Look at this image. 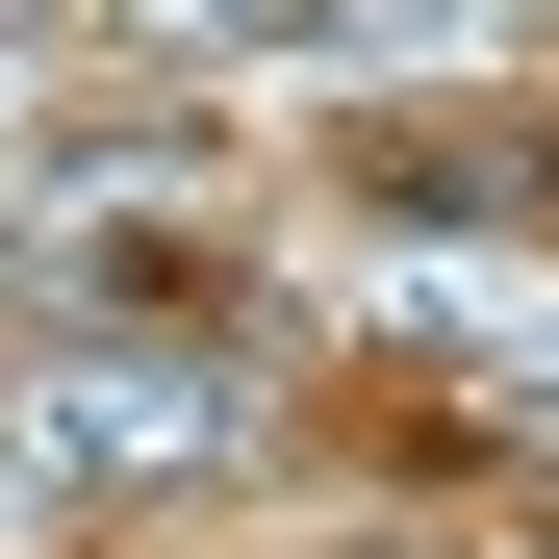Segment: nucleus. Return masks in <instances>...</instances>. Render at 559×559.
<instances>
[{"label":"nucleus","instance_id":"1","mask_svg":"<svg viewBox=\"0 0 559 559\" xmlns=\"http://www.w3.org/2000/svg\"><path fill=\"white\" fill-rule=\"evenodd\" d=\"M0 457L76 509V484H153V457H204V382H51V407H0Z\"/></svg>","mask_w":559,"mask_h":559}]
</instances>
